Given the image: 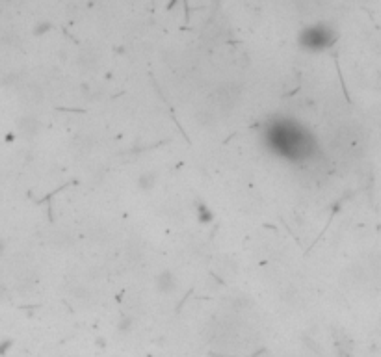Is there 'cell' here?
Returning a JSON list of instances; mask_svg holds the SVG:
<instances>
[{
	"instance_id": "1",
	"label": "cell",
	"mask_w": 381,
	"mask_h": 357,
	"mask_svg": "<svg viewBox=\"0 0 381 357\" xmlns=\"http://www.w3.org/2000/svg\"><path fill=\"white\" fill-rule=\"evenodd\" d=\"M262 140L266 151L290 164H305L318 153L314 134L299 121L285 115H279L266 123Z\"/></svg>"
},
{
	"instance_id": "2",
	"label": "cell",
	"mask_w": 381,
	"mask_h": 357,
	"mask_svg": "<svg viewBox=\"0 0 381 357\" xmlns=\"http://www.w3.org/2000/svg\"><path fill=\"white\" fill-rule=\"evenodd\" d=\"M337 32L335 28L327 23H316L312 26H307L301 30L298 38V43L303 51L309 52H324L337 43Z\"/></svg>"
},
{
	"instance_id": "3",
	"label": "cell",
	"mask_w": 381,
	"mask_h": 357,
	"mask_svg": "<svg viewBox=\"0 0 381 357\" xmlns=\"http://www.w3.org/2000/svg\"><path fill=\"white\" fill-rule=\"evenodd\" d=\"M154 287L160 294H173L178 287V277L171 270H162L154 277Z\"/></svg>"
},
{
	"instance_id": "4",
	"label": "cell",
	"mask_w": 381,
	"mask_h": 357,
	"mask_svg": "<svg viewBox=\"0 0 381 357\" xmlns=\"http://www.w3.org/2000/svg\"><path fill=\"white\" fill-rule=\"evenodd\" d=\"M39 128V123L36 121V117H21L19 119V130L25 136H34V134L38 132Z\"/></svg>"
},
{
	"instance_id": "5",
	"label": "cell",
	"mask_w": 381,
	"mask_h": 357,
	"mask_svg": "<svg viewBox=\"0 0 381 357\" xmlns=\"http://www.w3.org/2000/svg\"><path fill=\"white\" fill-rule=\"evenodd\" d=\"M156 175L152 171H145V173H141L140 175V178H138V186H140L141 190H145V192H149V190H152L154 186H156Z\"/></svg>"
},
{
	"instance_id": "6",
	"label": "cell",
	"mask_w": 381,
	"mask_h": 357,
	"mask_svg": "<svg viewBox=\"0 0 381 357\" xmlns=\"http://www.w3.org/2000/svg\"><path fill=\"white\" fill-rule=\"evenodd\" d=\"M197 220H199L201 223H210L212 220H214V214H212V211H210V209L205 203L197 205Z\"/></svg>"
},
{
	"instance_id": "7",
	"label": "cell",
	"mask_w": 381,
	"mask_h": 357,
	"mask_svg": "<svg viewBox=\"0 0 381 357\" xmlns=\"http://www.w3.org/2000/svg\"><path fill=\"white\" fill-rule=\"evenodd\" d=\"M132 324H134L132 318H123V320H121L119 327H121V329H123V331H128V329L132 327Z\"/></svg>"
},
{
	"instance_id": "8",
	"label": "cell",
	"mask_w": 381,
	"mask_h": 357,
	"mask_svg": "<svg viewBox=\"0 0 381 357\" xmlns=\"http://www.w3.org/2000/svg\"><path fill=\"white\" fill-rule=\"evenodd\" d=\"M2 251H4V242L0 240V253H2Z\"/></svg>"
}]
</instances>
